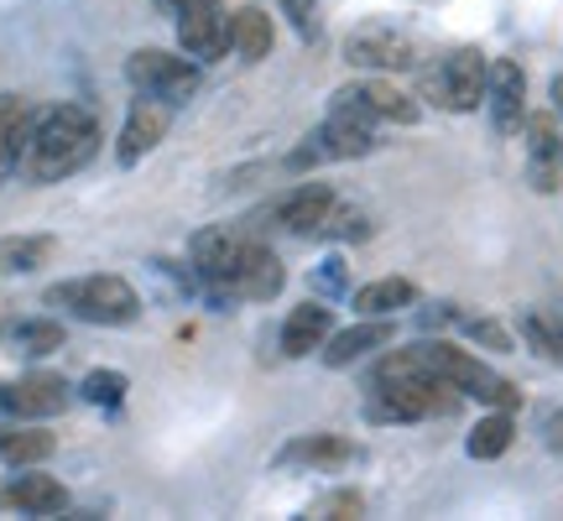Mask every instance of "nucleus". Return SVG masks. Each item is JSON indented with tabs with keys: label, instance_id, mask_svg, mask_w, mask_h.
I'll list each match as a JSON object with an SVG mask.
<instances>
[{
	"label": "nucleus",
	"instance_id": "obj_1",
	"mask_svg": "<svg viewBox=\"0 0 563 521\" xmlns=\"http://www.w3.org/2000/svg\"><path fill=\"white\" fill-rule=\"evenodd\" d=\"M460 391L433 376L422 365L418 344L412 350H391L382 355L376 376H371V397H365V422H422V418H449L460 407Z\"/></svg>",
	"mask_w": 563,
	"mask_h": 521
},
{
	"label": "nucleus",
	"instance_id": "obj_2",
	"mask_svg": "<svg viewBox=\"0 0 563 521\" xmlns=\"http://www.w3.org/2000/svg\"><path fill=\"white\" fill-rule=\"evenodd\" d=\"M100 141L104 136H100L95 110H84V104H53V110H42L37 125H32V141H26V152H21V178L37 182V188L74 178L79 167L95 162Z\"/></svg>",
	"mask_w": 563,
	"mask_h": 521
},
{
	"label": "nucleus",
	"instance_id": "obj_3",
	"mask_svg": "<svg viewBox=\"0 0 563 521\" xmlns=\"http://www.w3.org/2000/svg\"><path fill=\"white\" fill-rule=\"evenodd\" d=\"M42 302L74 313L79 323H100V329H125V323L141 319V292L125 277H110V271L79 277V281H58V287L42 292Z\"/></svg>",
	"mask_w": 563,
	"mask_h": 521
},
{
	"label": "nucleus",
	"instance_id": "obj_4",
	"mask_svg": "<svg viewBox=\"0 0 563 521\" xmlns=\"http://www.w3.org/2000/svg\"><path fill=\"white\" fill-rule=\"evenodd\" d=\"M418 355H422V365H428L433 376H443L460 397H475V401H485V407H501V412H517V407H522V391L506 381V376H496L485 361H475L470 350H460V344L422 340Z\"/></svg>",
	"mask_w": 563,
	"mask_h": 521
},
{
	"label": "nucleus",
	"instance_id": "obj_5",
	"mask_svg": "<svg viewBox=\"0 0 563 521\" xmlns=\"http://www.w3.org/2000/svg\"><path fill=\"white\" fill-rule=\"evenodd\" d=\"M485 84H490V63L481 47H454L422 68V100L449 115H470L485 104Z\"/></svg>",
	"mask_w": 563,
	"mask_h": 521
},
{
	"label": "nucleus",
	"instance_id": "obj_6",
	"mask_svg": "<svg viewBox=\"0 0 563 521\" xmlns=\"http://www.w3.org/2000/svg\"><path fill=\"white\" fill-rule=\"evenodd\" d=\"M125 79L136 95H152L162 104H188L199 95V63L194 58H178L167 47H141L125 58Z\"/></svg>",
	"mask_w": 563,
	"mask_h": 521
},
{
	"label": "nucleus",
	"instance_id": "obj_7",
	"mask_svg": "<svg viewBox=\"0 0 563 521\" xmlns=\"http://www.w3.org/2000/svg\"><path fill=\"white\" fill-rule=\"evenodd\" d=\"M376 152V121L350 110V104H329V121L308 136L292 167H308V162H355V157H371Z\"/></svg>",
	"mask_w": 563,
	"mask_h": 521
},
{
	"label": "nucleus",
	"instance_id": "obj_8",
	"mask_svg": "<svg viewBox=\"0 0 563 521\" xmlns=\"http://www.w3.org/2000/svg\"><path fill=\"white\" fill-rule=\"evenodd\" d=\"M344 63H350V68H365V74H407V68H418V47H412V37H402L397 26L365 21V26H355V32L344 37Z\"/></svg>",
	"mask_w": 563,
	"mask_h": 521
},
{
	"label": "nucleus",
	"instance_id": "obj_9",
	"mask_svg": "<svg viewBox=\"0 0 563 521\" xmlns=\"http://www.w3.org/2000/svg\"><path fill=\"white\" fill-rule=\"evenodd\" d=\"M527 182L538 193H559L563 182V125L548 110H527Z\"/></svg>",
	"mask_w": 563,
	"mask_h": 521
},
{
	"label": "nucleus",
	"instance_id": "obj_10",
	"mask_svg": "<svg viewBox=\"0 0 563 521\" xmlns=\"http://www.w3.org/2000/svg\"><path fill=\"white\" fill-rule=\"evenodd\" d=\"M282 281H287V271H282V260L266 251L256 235H245V245H241V256L230 260V271L220 277V287L224 292H235V298H256V302H266V298H277L282 292Z\"/></svg>",
	"mask_w": 563,
	"mask_h": 521
},
{
	"label": "nucleus",
	"instance_id": "obj_11",
	"mask_svg": "<svg viewBox=\"0 0 563 521\" xmlns=\"http://www.w3.org/2000/svg\"><path fill=\"white\" fill-rule=\"evenodd\" d=\"M178 42L188 58L199 63H214L230 53V11L220 0H194L178 11Z\"/></svg>",
	"mask_w": 563,
	"mask_h": 521
},
{
	"label": "nucleus",
	"instance_id": "obj_12",
	"mask_svg": "<svg viewBox=\"0 0 563 521\" xmlns=\"http://www.w3.org/2000/svg\"><path fill=\"white\" fill-rule=\"evenodd\" d=\"M334 188L329 182H298L292 193H282L272 209H266V220L277 224V230H287V235H319L323 220L334 214Z\"/></svg>",
	"mask_w": 563,
	"mask_h": 521
},
{
	"label": "nucleus",
	"instance_id": "obj_13",
	"mask_svg": "<svg viewBox=\"0 0 563 521\" xmlns=\"http://www.w3.org/2000/svg\"><path fill=\"white\" fill-rule=\"evenodd\" d=\"M334 104H350V110H361V115H371V121H386V125H412L422 115L418 100H412L407 89H397V84H386V79H355V84H344L340 95H334Z\"/></svg>",
	"mask_w": 563,
	"mask_h": 521
},
{
	"label": "nucleus",
	"instance_id": "obj_14",
	"mask_svg": "<svg viewBox=\"0 0 563 521\" xmlns=\"http://www.w3.org/2000/svg\"><path fill=\"white\" fill-rule=\"evenodd\" d=\"M485 104H490V125L501 136H517L527 125V74L517 58L490 63V84H485Z\"/></svg>",
	"mask_w": 563,
	"mask_h": 521
},
{
	"label": "nucleus",
	"instance_id": "obj_15",
	"mask_svg": "<svg viewBox=\"0 0 563 521\" xmlns=\"http://www.w3.org/2000/svg\"><path fill=\"white\" fill-rule=\"evenodd\" d=\"M68 401H74V386L63 381V376H26V381L0 386V412H11L21 422L58 418Z\"/></svg>",
	"mask_w": 563,
	"mask_h": 521
},
{
	"label": "nucleus",
	"instance_id": "obj_16",
	"mask_svg": "<svg viewBox=\"0 0 563 521\" xmlns=\"http://www.w3.org/2000/svg\"><path fill=\"white\" fill-rule=\"evenodd\" d=\"M167 104L162 100H152V95H141L136 104H131V115H125V125H121V141H115V157L131 167V162H141L146 152H157L162 146V136H167Z\"/></svg>",
	"mask_w": 563,
	"mask_h": 521
},
{
	"label": "nucleus",
	"instance_id": "obj_17",
	"mask_svg": "<svg viewBox=\"0 0 563 521\" xmlns=\"http://www.w3.org/2000/svg\"><path fill=\"white\" fill-rule=\"evenodd\" d=\"M329 334H334V313H329L323 302H298V308L282 319V355H287V361L319 355Z\"/></svg>",
	"mask_w": 563,
	"mask_h": 521
},
{
	"label": "nucleus",
	"instance_id": "obj_18",
	"mask_svg": "<svg viewBox=\"0 0 563 521\" xmlns=\"http://www.w3.org/2000/svg\"><path fill=\"white\" fill-rule=\"evenodd\" d=\"M241 245H245V230H235V224H209V230H199L194 245H188L194 271H199L203 281H214V287H220V277L230 271V260L241 256Z\"/></svg>",
	"mask_w": 563,
	"mask_h": 521
},
{
	"label": "nucleus",
	"instance_id": "obj_19",
	"mask_svg": "<svg viewBox=\"0 0 563 521\" xmlns=\"http://www.w3.org/2000/svg\"><path fill=\"white\" fill-rule=\"evenodd\" d=\"M382 344H391V319H361V323H350V329H340V334H329L323 340V365H355L365 361L371 350H382Z\"/></svg>",
	"mask_w": 563,
	"mask_h": 521
},
{
	"label": "nucleus",
	"instance_id": "obj_20",
	"mask_svg": "<svg viewBox=\"0 0 563 521\" xmlns=\"http://www.w3.org/2000/svg\"><path fill=\"white\" fill-rule=\"evenodd\" d=\"M32 125H37V110L21 100V95H0V182L21 167V152L32 141Z\"/></svg>",
	"mask_w": 563,
	"mask_h": 521
},
{
	"label": "nucleus",
	"instance_id": "obj_21",
	"mask_svg": "<svg viewBox=\"0 0 563 521\" xmlns=\"http://www.w3.org/2000/svg\"><path fill=\"white\" fill-rule=\"evenodd\" d=\"M5 501L16 506V511H26V517H58V511H68V490L32 464V469H21L16 480H11Z\"/></svg>",
	"mask_w": 563,
	"mask_h": 521
},
{
	"label": "nucleus",
	"instance_id": "obj_22",
	"mask_svg": "<svg viewBox=\"0 0 563 521\" xmlns=\"http://www.w3.org/2000/svg\"><path fill=\"white\" fill-rule=\"evenodd\" d=\"M272 42H277V26L262 5H241L230 11V53L241 63H266L272 58Z\"/></svg>",
	"mask_w": 563,
	"mask_h": 521
},
{
	"label": "nucleus",
	"instance_id": "obj_23",
	"mask_svg": "<svg viewBox=\"0 0 563 521\" xmlns=\"http://www.w3.org/2000/svg\"><path fill=\"white\" fill-rule=\"evenodd\" d=\"M522 340L532 344V355L563 365V298L553 302H538L522 313Z\"/></svg>",
	"mask_w": 563,
	"mask_h": 521
},
{
	"label": "nucleus",
	"instance_id": "obj_24",
	"mask_svg": "<svg viewBox=\"0 0 563 521\" xmlns=\"http://www.w3.org/2000/svg\"><path fill=\"white\" fill-rule=\"evenodd\" d=\"M355 459V443L334 439V433H308V439L287 443L277 454V464H308V469H334V464Z\"/></svg>",
	"mask_w": 563,
	"mask_h": 521
},
{
	"label": "nucleus",
	"instance_id": "obj_25",
	"mask_svg": "<svg viewBox=\"0 0 563 521\" xmlns=\"http://www.w3.org/2000/svg\"><path fill=\"white\" fill-rule=\"evenodd\" d=\"M418 302V287L407 277H382V281H365L361 292H355V308H361V319H391V313H402Z\"/></svg>",
	"mask_w": 563,
	"mask_h": 521
},
{
	"label": "nucleus",
	"instance_id": "obj_26",
	"mask_svg": "<svg viewBox=\"0 0 563 521\" xmlns=\"http://www.w3.org/2000/svg\"><path fill=\"white\" fill-rule=\"evenodd\" d=\"M58 251L53 235H5L0 241V277H26V271H37L47 266Z\"/></svg>",
	"mask_w": 563,
	"mask_h": 521
},
{
	"label": "nucleus",
	"instance_id": "obj_27",
	"mask_svg": "<svg viewBox=\"0 0 563 521\" xmlns=\"http://www.w3.org/2000/svg\"><path fill=\"white\" fill-rule=\"evenodd\" d=\"M517 443V422H511V412H501V407H490V418H481L475 428H470V439H464V448H470V459H501L506 448Z\"/></svg>",
	"mask_w": 563,
	"mask_h": 521
},
{
	"label": "nucleus",
	"instance_id": "obj_28",
	"mask_svg": "<svg viewBox=\"0 0 563 521\" xmlns=\"http://www.w3.org/2000/svg\"><path fill=\"white\" fill-rule=\"evenodd\" d=\"M53 448H58V439H53V433H42V428H16V433H0V459L11 464V469H32V464L53 459Z\"/></svg>",
	"mask_w": 563,
	"mask_h": 521
},
{
	"label": "nucleus",
	"instance_id": "obj_29",
	"mask_svg": "<svg viewBox=\"0 0 563 521\" xmlns=\"http://www.w3.org/2000/svg\"><path fill=\"white\" fill-rule=\"evenodd\" d=\"M125 391H131V381H125L121 370H89L79 381V397L95 401V407H121Z\"/></svg>",
	"mask_w": 563,
	"mask_h": 521
},
{
	"label": "nucleus",
	"instance_id": "obj_30",
	"mask_svg": "<svg viewBox=\"0 0 563 521\" xmlns=\"http://www.w3.org/2000/svg\"><path fill=\"white\" fill-rule=\"evenodd\" d=\"M16 344H21V355H53V350H63V323H53V319L16 323Z\"/></svg>",
	"mask_w": 563,
	"mask_h": 521
},
{
	"label": "nucleus",
	"instance_id": "obj_31",
	"mask_svg": "<svg viewBox=\"0 0 563 521\" xmlns=\"http://www.w3.org/2000/svg\"><path fill=\"white\" fill-rule=\"evenodd\" d=\"M308 517L355 521V517H365V496H361V490H329L323 501H313V506H308Z\"/></svg>",
	"mask_w": 563,
	"mask_h": 521
},
{
	"label": "nucleus",
	"instance_id": "obj_32",
	"mask_svg": "<svg viewBox=\"0 0 563 521\" xmlns=\"http://www.w3.org/2000/svg\"><path fill=\"white\" fill-rule=\"evenodd\" d=\"M464 334L481 344V350H496V355H506L511 350V329L496 319H464Z\"/></svg>",
	"mask_w": 563,
	"mask_h": 521
},
{
	"label": "nucleus",
	"instance_id": "obj_33",
	"mask_svg": "<svg viewBox=\"0 0 563 521\" xmlns=\"http://www.w3.org/2000/svg\"><path fill=\"white\" fill-rule=\"evenodd\" d=\"M319 235H344V241H365V235H371V224H365V214H355V209H340V203H334V214L323 220Z\"/></svg>",
	"mask_w": 563,
	"mask_h": 521
},
{
	"label": "nucleus",
	"instance_id": "obj_34",
	"mask_svg": "<svg viewBox=\"0 0 563 521\" xmlns=\"http://www.w3.org/2000/svg\"><path fill=\"white\" fill-rule=\"evenodd\" d=\"M282 11L292 16V26L302 32V42H319L323 21H319V5H313V0H282Z\"/></svg>",
	"mask_w": 563,
	"mask_h": 521
},
{
	"label": "nucleus",
	"instance_id": "obj_35",
	"mask_svg": "<svg viewBox=\"0 0 563 521\" xmlns=\"http://www.w3.org/2000/svg\"><path fill=\"white\" fill-rule=\"evenodd\" d=\"M543 439H548V448H553V454H563V407H559V412H553V418H548Z\"/></svg>",
	"mask_w": 563,
	"mask_h": 521
},
{
	"label": "nucleus",
	"instance_id": "obj_36",
	"mask_svg": "<svg viewBox=\"0 0 563 521\" xmlns=\"http://www.w3.org/2000/svg\"><path fill=\"white\" fill-rule=\"evenodd\" d=\"M319 287H329V292H334V287H344V266H340V260H329V271H319Z\"/></svg>",
	"mask_w": 563,
	"mask_h": 521
},
{
	"label": "nucleus",
	"instance_id": "obj_37",
	"mask_svg": "<svg viewBox=\"0 0 563 521\" xmlns=\"http://www.w3.org/2000/svg\"><path fill=\"white\" fill-rule=\"evenodd\" d=\"M157 5H162V11H167V16H178L183 5H194V0H157Z\"/></svg>",
	"mask_w": 563,
	"mask_h": 521
},
{
	"label": "nucleus",
	"instance_id": "obj_38",
	"mask_svg": "<svg viewBox=\"0 0 563 521\" xmlns=\"http://www.w3.org/2000/svg\"><path fill=\"white\" fill-rule=\"evenodd\" d=\"M553 100H559V115H563V79H553Z\"/></svg>",
	"mask_w": 563,
	"mask_h": 521
}]
</instances>
